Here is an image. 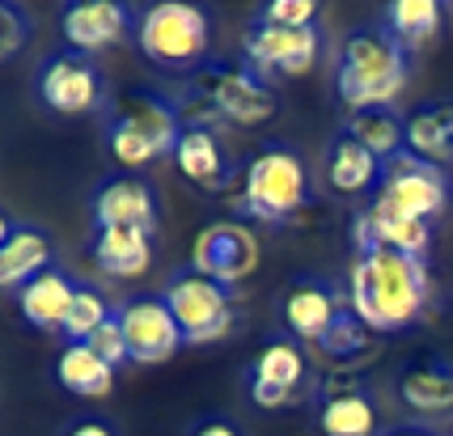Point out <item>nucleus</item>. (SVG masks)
<instances>
[{"instance_id":"nucleus-1","label":"nucleus","mask_w":453,"mask_h":436,"mask_svg":"<svg viewBox=\"0 0 453 436\" xmlns=\"http://www.w3.org/2000/svg\"><path fill=\"white\" fill-rule=\"evenodd\" d=\"M428 263L398 250H360L348 276L352 314L369 331H403L428 310Z\"/></svg>"},{"instance_id":"nucleus-2","label":"nucleus","mask_w":453,"mask_h":436,"mask_svg":"<svg viewBox=\"0 0 453 436\" xmlns=\"http://www.w3.org/2000/svg\"><path fill=\"white\" fill-rule=\"evenodd\" d=\"M339 98L356 111H390V102L407 89V60L390 34L356 30L339 51Z\"/></svg>"},{"instance_id":"nucleus-3","label":"nucleus","mask_w":453,"mask_h":436,"mask_svg":"<svg viewBox=\"0 0 453 436\" xmlns=\"http://www.w3.org/2000/svg\"><path fill=\"white\" fill-rule=\"evenodd\" d=\"M136 42L140 51L161 68H196L208 56L212 42V21L196 4H178V0H161L153 9H144L136 21Z\"/></svg>"},{"instance_id":"nucleus-4","label":"nucleus","mask_w":453,"mask_h":436,"mask_svg":"<svg viewBox=\"0 0 453 436\" xmlns=\"http://www.w3.org/2000/svg\"><path fill=\"white\" fill-rule=\"evenodd\" d=\"M310 199V179H305V165L296 153L288 149H267L246 165V179H242V212L255 220H288Z\"/></svg>"},{"instance_id":"nucleus-5","label":"nucleus","mask_w":453,"mask_h":436,"mask_svg":"<svg viewBox=\"0 0 453 436\" xmlns=\"http://www.w3.org/2000/svg\"><path fill=\"white\" fill-rule=\"evenodd\" d=\"M373 208H386V212L433 225V217H441L449 208V174L441 165L411 157V153H398L395 161L381 165Z\"/></svg>"},{"instance_id":"nucleus-6","label":"nucleus","mask_w":453,"mask_h":436,"mask_svg":"<svg viewBox=\"0 0 453 436\" xmlns=\"http://www.w3.org/2000/svg\"><path fill=\"white\" fill-rule=\"evenodd\" d=\"M165 305H170V314H174L187 343H217L234 326L229 288H220L217 279L199 276V272H182V276L170 279Z\"/></svg>"},{"instance_id":"nucleus-7","label":"nucleus","mask_w":453,"mask_h":436,"mask_svg":"<svg viewBox=\"0 0 453 436\" xmlns=\"http://www.w3.org/2000/svg\"><path fill=\"white\" fill-rule=\"evenodd\" d=\"M196 94L208 102V111H217L220 119L242 123V127H255L276 115L272 89L246 68H203L196 77Z\"/></svg>"},{"instance_id":"nucleus-8","label":"nucleus","mask_w":453,"mask_h":436,"mask_svg":"<svg viewBox=\"0 0 453 436\" xmlns=\"http://www.w3.org/2000/svg\"><path fill=\"white\" fill-rule=\"evenodd\" d=\"M191 258H196L191 272L217 279L220 288H234L258 267V238L242 220H217V225L199 229Z\"/></svg>"},{"instance_id":"nucleus-9","label":"nucleus","mask_w":453,"mask_h":436,"mask_svg":"<svg viewBox=\"0 0 453 436\" xmlns=\"http://www.w3.org/2000/svg\"><path fill=\"white\" fill-rule=\"evenodd\" d=\"M115 317L123 339H127V356L140 360V364H161V360H170L187 343L174 314H170V305H165V297L127 301V305L115 310Z\"/></svg>"},{"instance_id":"nucleus-10","label":"nucleus","mask_w":453,"mask_h":436,"mask_svg":"<svg viewBox=\"0 0 453 436\" xmlns=\"http://www.w3.org/2000/svg\"><path fill=\"white\" fill-rule=\"evenodd\" d=\"M39 98L56 115H89L102 102L98 68L85 60V56H77V51H59V56H51V60L42 64Z\"/></svg>"},{"instance_id":"nucleus-11","label":"nucleus","mask_w":453,"mask_h":436,"mask_svg":"<svg viewBox=\"0 0 453 436\" xmlns=\"http://www.w3.org/2000/svg\"><path fill=\"white\" fill-rule=\"evenodd\" d=\"M246 56L258 73H280V77H296L310 73L318 60V30H293V26H272L258 18L246 34Z\"/></svg>"},{"instance_id":"nucleus-12","label":"nucleus","mask_w":453,"mask_h":436,"mask_svg":"<svg viewBox=\"0 0 453 436\" xmlns=\"http://www.w3.org/2000/svg\"><path fill=\"white\" fill-rule=\"evenodd\" d=\"M64 39L77 56H89V51H106L115 42L127 39V26H132V13L119 4V0H77L64 9Z\"/></svg>"},{"instance_id":"nucleus-13","label":"nucleus","mask_w":453,"mask_h":436,"mask_svg":"<svg viewBox=\"0 0 453 436\" xmlns=\"http://www.w3.org/2000/svg\"><path fill=\"white\" fill-rule=\"evenodd\" d=\"M94 217H98V229H140V233H153V225H157L153 187L144 179H136V174L111 179L94 195Z\"/></svg>"},{"instance_id":"nucleus-14","label":"nucleus","mask_w":453,"mask_h":436,"mask_svg":"<svg viewBox=\"0 0 453 436\" xmlns=\"http://www.w3.org/2000/svg\"><path fill=\"white\" fill-rule=\"evenodd\" d=\"M250 398H255L258 407H288L296 394V386H301V373H305V356H301V348L288 343V339H280V343H267L263 352H258L255 369H250Z\"/></svg>"},{"instance_id":"nucleus-15","label":"nucleus","mask_w":453,"mask_h":436,"mask_svg":"<svg viewBox=\"0 0 453 436\" xmlns=\"http://www.w3.org/2000/svg\"><path fill=\"white\" fill-rule=\"evenodd\" d=\"M433 241V225L428 220H411V217H398V212H386V208H373L360 212L356 220V246L360 250H398V255H411V258H424Z\"/></svg>"},{"instance_id":"nucleus-16","label":"nucleus","mask_w":453,"mask_h":436,"mask_svg":"<svg viewBox=\"0 0 453 436\" xmlns=\"http://www.w3.org/2000/svg\"><path fill=\"white\" fill-rule=\"evenodd\" d=\"M339 301L335 293L326 288V284H293L288 288V297H284V326L293 331L296 339H314V343H322V339L331 335V326L339 322Z\"/></svg>"},{"instance_id":"nucleus-17","label":"nucleus","mask_w":453,"mask_h":436,"mask_svg":"<svg viewBox=\"0 0 453 436\" xmlns=\"http://www.w3.org/2000/svg\"><path fill=\"white\" fill-rule=\"evenodd\" d=\"M174 165L182 170V179L196 182V187H220V182L229 179V161H225V149H220V140L208 132V127H182V136L174 144Z\"/></svg>"},{"instance_id":"nucleus-18","label":"nucleus","mask_w":453,"mask_h":436,"mask_svg":"<svg viewBox=\"0 0 453 436\" xmlns=\"http://www.w3.org/2000/svg\"><path fill=\"white\" fill-rule=\"evenodd\" d=\"M73 297H77V284L59 272H42L35 276L26 288L18 293L21 317L39 331H64V317L73 310Z\"/></svg>"},{"instance_id":"nucleus-19","label":"nucleus","mask_w":453,"mask_h":436,"mask_svg":"<svg viewBox=\"0 0 453 436\" xmlns=\"http://www.w3.org/2000/svg\"><path fill=\"white\" fill-rule=\"evenodd\" d=\"M51 272V241L42 229L18 225L13 238L0 246V288H26L35 276Z\"/></svg>"},{"instance_id":"nucleus-20","label":"nucleus","mask_w":453,"mask_h":436,"mask_svg":"<svg viewBox=\"0 0 453 436\" xmlns=\"http://www.w3.org/2000/svg\"><path fill=\"white\" fill-rule=\"evenodd\" d=\"M398 394L415 416H453V369L449 364H415L403 373Z\"/></svg>"},{"instance_id":"nucleus-21","label":"nucleus","mask_w":453,"mask_h":436,"mask_svg":"<svg viewBox=\"0 0 453 436\" xmlns=\"http://www.w3.org/2000/svg\"><path fill=\"white\" fill-rule=\"evenodd\" d=\"M326 182L335 187L339 195H365V191H377L381 182V161L360 149L356 140L339 136L326 153Z\"/></svg>"},{"instance_id":"nucleus-22","label":"nucleus","mask_w":453,"mask_h":436,"mask_svg":"<svg viewBox=\"0 0 453 436\" xmlns=\"http://www.w3.org/2000/svg\"><path fill=\"white\" fill-rule=\"evenodd\" d=\"M407 153L428 165H445L453 161V106L449 102H436L424 106L407 119Z\"/></svg>"},{"instance_id":"nucleus-23","label":"nucleus","mask_w":453,"mask_h":436,"mask_svg":"<svg viewBox=\"0 0 453 436\" xmlns=\"http://www.w3.org/2000/svg\"><path fill=\"white\" fill-rule=\"evenodd\" d=\"M56 377L64 390H73L81 398H106L115 386V369L89 343H68L56 360Z\"/></svg>"},{"instance_id":"nucleus-24","label":"nucleus","mask_w":453,"mask_h":436,"mask_svg":"<svg viewBox=\"0 0 453 436\" xmlns=\"http://www.w3.org/2000/svg\"><path fill=\"white\" fill-rule=\"evenodd\" d=\"M94 258L111 276H144L149 263H153V241L140 229H98Z\"/></svg>"},{"instance_id":"nucleus-25","label":"nucleus","mask_w":453,"mask_h":436,"mask_svg":"<svg viewBox=\"0 0 453 436\" xmlns=\"http://www.w3.org/2000/svg\"><path fill=\"white\" fill-rule=\"evenodd\" d=\"M322 436H377V407L360 390H339L318 407Z\"/></svg>"},{"instance_id":"nucleus-26","label":"nucleus","mask_w":453,"mask_h":436,"mask_svg":"<svg viewBox=\"0 0 453 436\" xmlns=\"http://www.w3.org/2000/svg\"><path fill=\"white\" fill-rule=\"evenodd\" d=\"M348 140L369 149L377 161H395L398 153H407V123L395 111H356L348 119Z\"/></svg>"},{"instance_id":"nucleus-27","label":"nucleus","mask_w":453,"mask_h":436,"mask_svg":"<svg viewBox=\"0 0 453 436\" xmlns=\"http://www.w3.org/2000/svg\"><path fill=\"white\" fill-rule=\"evenodd\" d=\"M441 4L436 0H395L390 9H386V34L403 47V51H411V47H424L428 39H436V30H441Z\"/></svg>"},{"instance_id":"nucleus-28","label":"nucleus","mask_w":453,"mask_h":436,"mask_svg":"<svg viewBox=\"0 0 453 436\" xmlns=\"http://www.w3.org/2000/svg\"><path fill=\"white\" fill-rule=\"evenodd\" d=\"M111 317H115V310L106 305V297H102L98 288H85V284H77L73 310H68V317H64V335L73 339V343H85V339L94 335L98 326H106Z\"/></svg>"},{"instance_id":"nucleus-29","label":"nucleus","mask_w":453,"mask_h":436,"mask_svg":"<svg viewBox=\"0 0 453 436\" xmlns=\"http://www.w3.org/2000/svg\"><path fill=\"white\" fill-rule=\"evenodd\" d=\"M365 339H369V326L348 310V314H339V322L331 326V335L322 339L318 348H322V352H331V356H352V352L365 348Z\"/></svg>"},{"instance_id":"nucleus-30","label":"nucleus","mask_w":453,"mask_h":436,"mask_svg":"<svg viewBox=\"0 0 453 436\" xmlns=\"http://www.w3.org/2000/svg\"><path fill=\"white\" fill-rule=\"evenodd\" d=\"M26 39H30L26 13H21L18 4H4V0H0V64L13 60L21 47H26Z\"/></svg>"},{"instance_id":"nucleus-31","label":"nucleus","mask_w":453,"mask_h":436,"mask_svg":"<svg viewBox=\"0 0 453 436\" xmlns=\"http://www.w3.org/2000/svg\"><path fill=\"white\" fill-rule=\"evenodd\" d=\"M258 18L272 21V26H293V30H305V26H314V18H318V0H272Z\"/></svg>"},{"instance_id":"nucleus-32","label":"nucleus","mask_w":453,"mask_h":436,"mask_svg":"<svg viewBox=\"0 0 453 436\" xmlns=\"http://www.w3.org/2000/svg\"><path fill=\"white\" fill-rule=\"evenodd\" d=\"M85 343H89V348H94V352H98L111 369H119L123 360H132V356H127V339H123V331H119V317H111L106 326H98V331L85 339Z\"/></svg>"},{"instance_id":"nucleus-33","label":"nucleus","mask_w":453,"mask_h":436,"mask_svg":"<svg viewBox=\"0 0 453 436\" xmlns=\"http://www.w3.org/2000/svg\"><path fill=\"white\" fill-rule=\"evenodd\" d=\"M68 436H115V428H111V424H102V419H81Z\"/></svg>"},{"instance_id":"nucleus-34","label":"nucleus","mask_w":453,"mask_h":436,"mask_svg":"<svg viewBox=\"0 0 453 436\" xmlns=\"http://www.w3.org/2000/svg\"><path fill=\"white\" fill-rule=\"evenodd\" d=\"M196 436H242V432H237L234 424H225V419H212V424L196 428Z\"/></svg>"},{"instance_id":"nucleus-35","label":"nucleus","mask_w":453,"mask_h":436,"mask_svg":"<svg viewBox=\"0 0 453 436\" xmlns=\"http://www.w3.org/2000/svg\"><path fill=\"white\" fill-rule=\"evenodd\" d=\"M381 436H436L433 428H424V424H398V428H390V432Z\"/></svg>"},{"instance_id":"nucleus-36","label":"nucleus","mask_w":453,"mask_h":436,"mask_svg":"<svg viewBox=\"0 0 453 436\" xmlns=\"http://www.w3.org/2000/svg\"><path fill=\"white\" fill-rule=\"evenodd\" d=\"M13 229H18V225H9V217L0 212V246H4V241L13 238Z\"/></svg>"}]
</instances>
